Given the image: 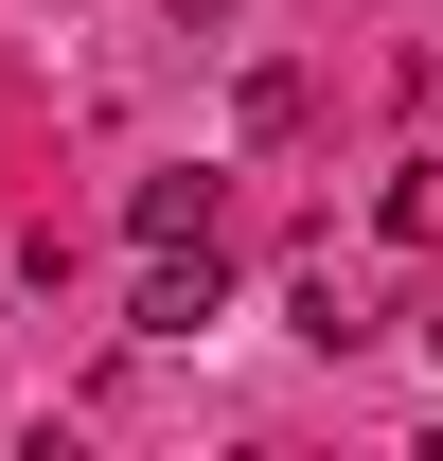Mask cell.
I'll return each instance as SVG.
<instances>
[{
	"label": "cell",
	"instance_id": "obj_1",
	"mask_svg": "<svg viewBox=\"0 0 443 461\" xmlns=\"http://www.w3.org/2000/svg\"><path fill=\"white\" fill-rule=\"evenodd\" d=\"M195 320H231V249H213V230H195V249H142L124 338H195Z\"/></svg>",
	"mask_w": 443,
	"mask_h": 461
},
{
	"label": "cell",
	"instance_id": "obj_2",
	"mask_svg": "<svg viewBox=\"0 0 443 461\" xmlns=\"http://www.w3.org/2000/svg\"><path fill=\"white\" fill-rule=\"evenodd\" d=\"M124 230H142V249H195V230H213V177H142Z\"/></svg>",
	"mask_w": 443,
	"mask_h": 461
}]
</instances>
